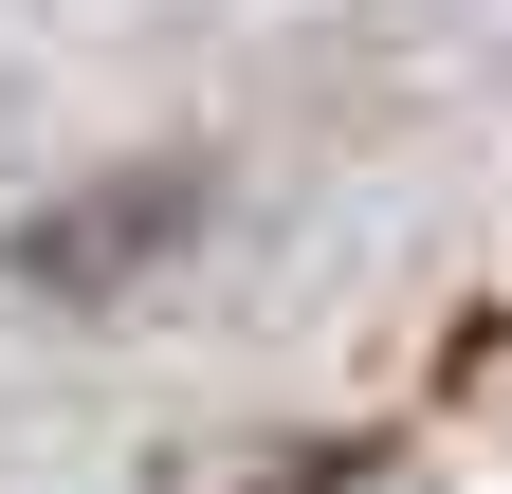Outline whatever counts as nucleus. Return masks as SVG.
Segmentation results:
<instances>
[{"label": "nucleus", "instance_id": "obj_1", "mask_svg": "<svg viewBox=\"0 0 512 494\" xmlns=\"http://www.w3.org/2000/svg\"><path fill=\"white\" fill-rule=\"evenodd\" d=\"M238 494H348V476H311V458H293V476H238Z\"/></svg>", "mask_w": 512, "mask_h": 494}]
</instances>
